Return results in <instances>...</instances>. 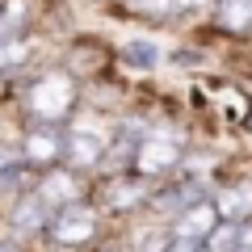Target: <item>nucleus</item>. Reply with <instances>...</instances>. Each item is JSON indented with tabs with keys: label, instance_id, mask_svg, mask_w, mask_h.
Here are the masks:
<instances>
[{
	"label": "nucleus",
	"instance_id": "nucleus-1",
	"mask_svg": "<svg viewBox=\"0 0 252 252\" xmlns=\"http://www.w3.org/2000/svg\"><path fill=\"white\" fill-rule=\"evenodd\" d=\"M21 93V126H67L84 109V80L67 63L34 67L17 84Z\"/></svg>",
	"mask_w": 252,
	"mask_h": 252
},
{
	"label": "nucleus",
	"instance_id": "nucleus-2",
	"mask_svg": "<svg viewBox=\"0 0 252 252\" xmlns=\"http://www.w3.org/2000/svg\"><path fill=\"white\" fill-rule=\"evenodd\" d=\"M189 147L193 143H189L185 122H172V114H152L147 130L139 135L135 152H130V172L152 181V185H160V181H168L181 168Z\"/></svg>",
	"mask_w": 252,
	"mask_h": 252
},
{
	"label": "nucleus",
	"instance_id": "nucleus-3",
	"mask_svg": "<svg viewBox=\"0 0 252 252\" xmlns=\"http://www.w3.org/2000/svg\"><path fill=\"white\" fill-rule=\"evenodd\" d=\"M105 231H109V219L97 210L93 198H84V202H72V206L55 210L38 244H46L51 252H89L101 244Z\"/></svg>",
	"mask_w": 252,
	"mask_h": 252
},
{
	"label": "nucleus",
	"instance_id": "nucleus-4",
	"mask_svg": "<svg viewBox=\"0 0 252 252\" xmlns=\"http://www.w3.org/2000/svg\"><path fill=\"white\" fill-rule=\"evenodd\" d=\"M109 139H114V118L97 114V109H80L63 126V164L84 177H97L101 160L109 152Z\"/></svg>",
	"mask_w": 252,
	"mask_h": 252
},
{
	"label": "nucleus",
	"instance_id": "nucleus-5",
	"mask_svg": "<svg viewBox=\"0 0 252 252\" xmlns=\"http://www.w3.org/2000/svg\"><path fill=\"white\" fill-rule=\"evenodd\" d=\"M152 189V181L135 172H109V177H93V202L105 219H143Z\"/></svg>",
	"mask_w": 252,
	"mask_h": 252
},
{
	"label": "nucleus",
	"instance_id": "nucleus-6",
	"mask_svg": "<svg viewBox=\"0 0 252 252\" xmlns=\"http://www.w3.org/2000/svg\"><path fill=\"white\" fill-rule=\"evenodd\" d=\"M30 189H34L51 210H59V206H72V202L93 198V177L67 168V164H55V168H42V172H38Z\"/></svg>",
	"mask_w": 252,
	"mask_h": 252
},
{
	"label": "nucleus",
	"instance_id": "nucleus-7",
	"mask_svg": "<svg viewBox=\"0 0 252 252\" xmlns=\"http://www.w3.org/2000/svg\"><path fill=\"white\" fill-rule=\"evenodd\" d=\"M51 215H55V210L38 198L34 189H26V193H17L13 202H4V206H0V219H4V223H9L21 240H30V244L42 240V231H46V223H51Z\"/></svg>",
	"mask_w": 252,
	"mask_h": 252
},
{
	"label": "nucleus",
	"instance_id": "nucleus-8",
	"mask_svg": "<svg viewBox=\"0 0 252 252\" xmlns=\"http://www.w3.org/2000/svg\"><path fill=\"white\" fill-rule=\"evenodd\" d=\"M17 152L34 172L63 164V126H21Z\"/></svg>",
	"mask_w": 252,
	"mask_h": 252
},
{
	"label": "nucleus",
	"instance_id": "nucleus-9",
	"mask_svg": "<svg viewBox=\"0 0 252 252\" xmlns=\"http://www.w3.org/2000/svg\"><path fill=\"white\" fill-rule=\"evenodd\" d=\"M210 202H215L219 219H227V223H244V219H252V177H240V181H215V189H210Z\"/></svg>",
	"mask_w": 252,
	"mask_h": 252
},
{
	"label": "nucleus",
	"instance_id": "nucleus-10",
	"mask_svg": "<svg viewBox=\"0 0 252 252\" xmlns=\"http://www.w3.org/2000/svg\"><path fill=\"white\" fill-rule=\"evenodd\" d=\"M215 0H126V9L143 21H181V17H202L210 13Z\"/></svg>",
	"mask_w": 252,
	"mask_h": 252
},
{
	"label": "nucleus",
	"instance_id": "nucleus-11",
	"mask_svg": "<svg viewBox=\"0 0 252 252\" xmlns=\"http://www.w3.org/2000/svg\"><path fill=\"white\" fill-rule=\"evenodd\" d=\"M215 223H219V210H215V202H210V198H198L193 206H185V210H181V215L168 223V235L202 244L210 231H215Z\"/></svg>",
	"mask_w": 252,
	"mask_h": 252
},
{
	"label": "nucleus",
	"instance_id": "nucleus-12",
	"mask_svg": "<svg viewBox=\"0 0 252 252\" xmlns=\"http://www.w3.org/2000/svg\"><path fill=\"white\" fill-rule=\"evenodd\" d=\"M118 59L130 67V72H139V76H152V72H160L164 63H168V51H164L156 38H126L122 46H118Z\"/></svg>",
	"mask_w": 252,
	"mask_h": 252
},
{
	"label": "nucleus",
	"instance_id": "nucleus-13",
	"mask_svg": "<svg viewBox=\"0 0 252 252\" xmlns=\"http://www.w3.org/2000/svg\"><path fill=\"white\" fill-rule=\"evenodd\" d=\"M210 21L227 34H252V0H215Z\"/></svg>",
	"mask_w": 252,
	"mask_h": 252
},
{
	"label": "nucleus",
	"instance_id": "nucleus-14",
	"mask_svg": "<svg viewBox=\"0 0 252 252\" xmlns=\"http://www.w3.org/2000/svg\"><path fill=\"white\" fill-rule=\"evenodd\" d=\"M0 252H30V240H21L4 219H0Z\"/></svg>",
	"mask_w": 252,
	"mask_h": 252
},
{
	"label": "nucleus",
	"instance_id": "nucleus-15",
	"mask_svg": "<svg viewBox=\"0 0 252 252\" xmlns=\"http://www.w3.org/2000/svg\"><path fill=\"white\" fill-rule=\"evenodd\" d=\"M202 244H193V240H177V235H168V244H164V252H198Z\"/></svg>",
	"mask_w": 252,
	"mask_h": 252
},
{
	"label": "nucleus",
	"instance_id": "nucleus-16",
	"mask_svg": "<svg viewBox=\"0 0 252 252\" xmlns=\"http://www.w3.org/2000/svg\"><path fill=\"white\" fill-rule=\"evenodd\" d=\"M244 126H248V130H252V105H248V118H244Z\"/></svg>",
	"mask_w": 252,
	"mask_h": 252
},
{
	"label": "nucleus",
	"instance_id": "nucleus-17",
	"mask_svg": "<svg viewBox=\"0 0 252 252\" xmlns=\"http://www.w3.org/2000/svg\"><path fill=\"white\" fill-rule=\"evenodd\" d=\"M235 252H252V244H240V248H235Z\"/></svg>",
	"mask_w": 252,
	"mask_h": 252
},
{
	"label": "nucleus",
	"instance_id": "nucleus-18",
	"mask_svg": "<svg viewBox=\"0 0 252 252\" xmlns=\"http://www.w3.org/2000/svg\"><path fill=\"white\" fill-rule=\"evenodd\" d=\"M0 4H4V0H0Z\"/></svg>",
	"mask_w": 252,
	"mask_h": 252
}]
</instances>
